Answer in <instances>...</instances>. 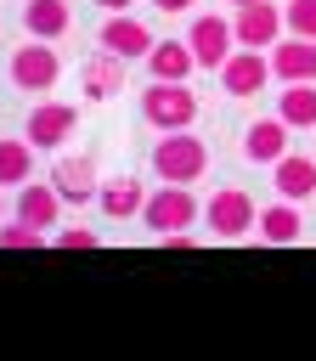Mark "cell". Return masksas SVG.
Returning a JSON list of instances; mask_svg holds the SVG:
<instances>
[{
    "mask_svg": "<svg viewBox=\"0 0 316 361\" xmlns=\"http://www.w3.org/2000/svg\"><path fill=\"white\" fill-rule=\"evenodd\" d=\"M271 73L282 79V85H305V79H316V39H276V56H271Z\"/></svg>",
    "mask_w": 316,
    "mask_h": 361,
    "instance_id": "13",
    "label": "cell"
},
{
    "mask_svg": "<svg viewBox=\"0 0 316 361\" xmlns=\"http://www.w3.org/2000/svg\"><path fill=\"white\" fill-rule=\"evenodd\" d=\"M192 68H198V56H192L186 39H158V45L147 51V73H152V79H186Z\"/></svg>",
    "mask_w": 316,
    "mask_h": 361,
    "instance_id": "18",
    "label": "cell"
},
{
    "mask_svg": "<svg viewBox=\"0 0 316 361\" xmlns=\"http://www.w3.org/2000/svg\"><path fill=\"white\" fill-rule=\"evenodd\" d=\"M276 118H282L288 130H310V124H316V79L288 85V90L276 96Z\"/></svg>",
    "mask_w": 316,
    "mask_h": 361,
    "instance_id": "19",
    "label": "cell"
},
{
    "mask_svg": "<svg viewBox=\"0 0 316 361\" xmlns=\"http://www.w3.org/2000/svg\"><path fill=\"white\" fill-rule=\"evenodd\" d=\"M152 6H158V11H169V17H181V11H186V6H198V0H152Z\"/></svg>",
    "mask_w": 316,
    "mask_h": 361,
    "instance_id": "27",
    "label": "cell"
},
{
    "mask_svg": "<svg viewBox=\"0 0 316 361\" xmlns=\"http://www.w3.org/2000/svg\"><path fill=\"white\" fill-rule=\"evenodd\" d=\"M203 209H198V197H192V186H175V180H164L158 192H147V209H141V220L152 226V231H192V220H198Z\"/></svg>",
    "mask_w": 316,
    "mask_h": 361,
    "instance_id": "4",
    "label": "cell"
},
{
    "mask_svg": "<svg viewBox=\"0 0 316 361\" xmlns=\"http://www.w3.org/2000/svg\"><path fill=\"white\" fill-rule=\"evenodd\" d=\"M0 248H51V231H40V226H28L23 214L0 231Z\"/></svg>",
    "mask_w": 316,
    "mask_h": 361,
    "instance_id": "23",
    "label": "cell"
},
{
    "mask_svg": "<svg viewBox=\"0 0 316 361\" xmlns=\"http://www.w3.org/2000/svg\"><path fill=\"white\" fill-rule=\"evenodd\" d=\"M282 152H288V124L282 118H254L243 130V158L248 164H276Z\"/></svg>",
    "mask_w": 316,
    "mask_h": 361,
    "instance_id": "14",
    "label": "cell"
},
{
    "mask_svg": "<svg viewBox=\"0 0 316 361\" xmlns=\"http://www.w3.org/2000/svg\"><path fill=\"white\" fill-rule=\"evenodd\" d=\"M17 214H23L28 226H40V231H56V214H62V192H56L51 180H45V186H34V180H28V186L17 192Z\"/></svg>",
    "mask_w": 316,
    "mask_h": 361,
    "instance_id": "17",
    "label": "cell"
},
{
    "mask_svg": "<svg viewBox=\"0 0 316 361\" xmlns=\"http://www.w3.org/2000/svg\"><path fill=\"white\" fill-rule=\"evenodd\" d=\"M282 17H288V34L316 39V0H288V6H282Z\"/></svg>",
    "mask_w": 316,
    "mask_h": 361,
    "instance_id": "24",
    "label": "cell"
},
{
    "mask_svg": "<svg viewBox=\"0 0 316 361\" xmlns=\"http://www.w3.org/2000/svg\"><path fill=\"white\" fill-rule=\"evenodd\" d=\"M164 248H169V254H192V248H198V237H192V231H169V237H164Z\"/></svg>",
    "mask_w": 316,
    "mask_h": 361,
    "instance_id": "26",
    "label": "cell"
},
{
    "mask_svg": "<svg viewBox=\"0 0 316 361\" xmlns=\"http://www.w3.org/2000/svg\"><path fill=\"white\" fill-rule=\"evenodd\" d=\"M231 23L226 17H214V11H203V17H192V34H186V45H192V56H198V68H226V56H231Z\"/></svg>",
    "mask_w": 316,
    "mask_h": 361,
    "instance_id": "7",
    "label": "cell"
},
{
    "mask_svg": "<svg viewBox=\"0 0 316 361\" xmlns=\"http://www.w3.org/2000/svg\"><path fill=\"white\" fill-rule=\"evenodd\" d=\"M96 6H107V11H124V6H135V0H96Z\"/></svg>",
    "mask_w": 316,
    "mask_h": 361,
    "instance_id": "28",
    "label": "cell"
},
{
    "mask_svg": "<svg viewBox=\"0 0 316 361\" xmlns=\"http://www.w3.org/2000/svg\"><path fill=\"white\" fill-rule=\"evenodd\" d=\"M141 118L164 135V130H192V118H198V96H192V85L186 79H152L147 90H141Z\"/></svg>",
    "mask_w": 316,
    "mask_h": 361,
    "instance_id": "1",
    "label": "cell"
},
{
    "mask_svg": "<svg viewBox=\"0 0 316 361\" xmlns=\"http://www.w3.org/2000/svg\"><path fill=\"white\" fill-rule=\"evenodd\" d=\"M265 243H293L299 231H305V220H299V209H293V197H282V203H271V209H260V226H254Z\"/></svg>",
    "mask_w": 316,
    "mask_h": 361,
    "instance_id": "20",
    "label": "cell"
},
{
    "mask_svg": "<svg viewBox=\"0 0 316 361\" xmlns=\"http://www.w3.org/2000/svg\"><path fill=\"white\" fill-rule=\"evenodd\" d=\"M203 169H209V147L192 130H164V141L152 147V175L175 180V186H192Z\"/></svg>",
    "mask_w": 316,
    "mask_h": 361,
    "instance_id": "2",
    "label": "cell"
},
{
    "mask_svg": "<svg viewBox=\"0 0 316 361\" xmlns=\"http://www.w3.org/2000/svg\"><path fill=\"white\" fill-rule=\"evenodd\" d=\"M51 186L62 192V203H90V197L102 192L90 158H56V164H51Z\"/></svg>",
    "mask_w": 316,
    "mask_h": 361,
    "instance_id": "12",
    "label": "cell"
},
{
    "mask_svg": "<svg viewBox=\"0 0 316 361\" xmlns=\"http://www.w3.org/2000/svg\"><path fill=\"white\" fill-rule=\"evenodd\" d=\"M265 79H271V56L265 51H231L226 56V68H220V85H226V96H237V102H248V96H260L265 90Z\"/></svg>",
    "mask_w": 316,
    "mask_h": 361,
    "instance_id": "8",
    "label": "cell"
},
{
    "mask_svg": "<svg viewBox=\"0 0 316 361\" xmlns=\"http://www.w3.org/2000/svg\"><path fill=\"white\" fill-rule=\"evenodd\" d=\"M73 124H79V113H73L68 102H40V107L28 113V124H23V135H28L40 152H51V147H62V141L73 135Z\"/></svg>",
    "mask_w": 316,
    "mask_h": 361,
    "instance_id": "9",
    "label": "cell"
},
{
    "mask_svg": "<svg viewBox=\"0 0 316 361\" xmlns=\"http://www.w3.org/2000/svg\"><path fill=\"white\" fill-rule=\"evenodd\" d=\"M62 79V56L51 51V39H28L23 51H11V85L17 90H51Z\"/></svg>",
    "mask_w": 316,
    "mask_h": 361,
    "instance_id": "6",
    "label": "cell"
},
{
    "mask_svg": "<svg viewBox=\"0 0 316 361\" xmlns=\"http://www.w3.org/2000/svg\"><path fill=\"white\" fill-rule=\"evenodd\" d=\"M282 28H288V17L276 11V0H248V6L231 11V34H237V45H248V51H271V45L282 39Z\"/></svg>",
    "mask_w": 316,
    "mask_h": 361,
    "instance_id": "5",
    "label": "cell"
},
{
    "mask_svg": "<svg viewBox=\"0 0 316 361\" xmlns=\"http://www.w3.org/2000/svg\"><path fill=\"white\" fill-rule=\"evenodd\" d=\"M271 169H276V192H282V197H293V203L316 192V164H310V158H288V152H282Z\"/></svg>",
    "mask_w": 316,
    "mask_h": 361,
    "instance_id": "21",
    "label": "cell"
},
{
    "mask_svg": "<svg viewBox=\"0 0 316 361\" xmlns=\"http://www.w3.org/2000/svg\"><path fill=\"white\" fill-rule=\"evenodd\" d=\"M34 180V141H0V186H28Z\"/></svg>",
    "mask_w": 316,
    "mask_h": 361,
    "instance_id": "22",
    "label": "cell"
},
{
    "mask_svg": "<svg viewBox=\"0 0 316 361\" xmlns=\"http://www.w3.org/2000/svg\"><path fill=\"white\" fill-rule=\"evenodd\" d=\"M51 248H73V254H85V248H102V237L85 231V226H68V231H51Z\"/></svg>",
    "mask_w": 316,
    "mask_h": 361,
    "instance_id": "25",
    "label": "cell"
},
{
    "mask_svg": "<svg viewBox=\"0 0 316 361\" xmlns=\"http://www.w3.org/2000/svg\"><path fill=\"white\" fill-rule=\"evenodd\" d=\"M79 85H85V96H90V102H107V96H119V90H124V56L102 45V51H96V56L79 68Z\"/></svg>",
    "mask_w": 316,
    "mask_h": 361,
    "instance_id": "11",
    "label": "cell"
},
{
    "mask_svg": "<svg viewBox=\"0 0 316 361\" xmlns=\"http://www.w3.org/2000/svg\"><path fill=\"white\" fill-rule=\"evenodd\" d=\"M203 226H209L220 243H237V237H248V231L260 226V209H254V197H248L243 186H220V192L203 203Z\"/></svg>",
    "mask_w": 316,
    "mask_h": 361,
    "instance_id": "3",
    "label": "cell"
},
{
    "mask_svg": "<svg viewBox=\"0 0 316 361\" xmlns=\"http://www.w3.org/2000/svg\"><path fill=\"white\" fill-rule=\"evenodd\" d=\"M226 6H248V0H226Z\"/></svg>",
    "mask_w": 316,
    "mask_h": 361,
    "instance_id": "29",
    "label": "cell"
},
{
    "mask_svg": "<svg viewBox=\"0 0 316 361\" xmlns=\"http://www.w3.org/2000/svg\"><path fill=\"white\" fill-rule=\"evenodd\" d=\"M96 203H102V214H107V220H130V214H141V209H147V197H141V180H135V175H113V180H102Z\"/></svg>",
    "mask_w": 316,
    "mask_h": 361,
    "instance_id": "16",
    "label": "cell"
},
{
    "mask_svg": "<svg viewBox=\"0 0 316 361\" xmlns=\"http://www.w3.org/2000/svg\"><path fill=\"white\" fill-rule=\"evenodd\" d=\"M23 28H28V39H62L73 28V6L68 0H28L23 6Z\"/></svg>",
    "mask_w": 316,
    "mask_h": 361,
    "instance_id": "15",
    "label": "cell"
},
{
    "mask_svg": "<svg viewBox=\"0 0 316 361\" xmlns=\"http://www.w3.org/2000/svg\"><path fill=\"white\" fill-rule=\"evenodd\" d=\"M102 45H107V51H119V56L130 62V56H147L158 39H152V28H147V23H135V17H124V11H107V23H102Z\"/></svg>",
    "mask_w": 316,
    "mask_h": 361,
    "instance_id": "10",
    "label": "cell"
}]
</instances>
